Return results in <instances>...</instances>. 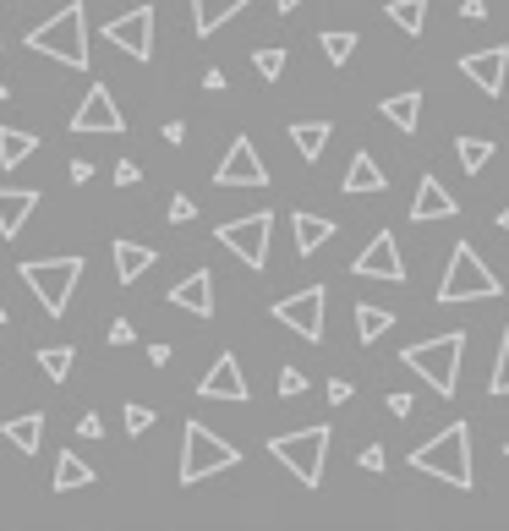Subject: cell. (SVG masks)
I'll list each match as a JSON object with an SVG mask.
<instances>
[{
    "instance_id": "35",
    "label": "cell",
    "mask_w": 509,
    "mask_h": 531,
    "mask_svg": "<svg viewBox=\"0 0 509 531\" xmlns=\"http://www.w3.org/2000/svg\"><path fill=\"white\" fill-rule=\"evenodd\" d=\"M280 395H285V400L307 395V373H302V367H285V373H280Z\"/></svg>"
},
{
    "instance_id": "38",
    "label": "cell",
    "mask_w": 509,
    "mask_h": 531,
    "mask_svg": "<svg viewBox=\"0 0 509 531\" xmlns=\"http://www.w3.org/2000/svg\"><path fill=\"white\" fill-rule=\"evenodd\" d=\"M356 466H362V471H384V466H389L384 444H367V449H362V455H356Z\"/></svg>"
},
{
    "instance_id": "37",
    "label": "cell",
    "mask_w": 509,
    "mask_h": 531,
    "mask_svg": "<svg viewBox=\"0 0 509 531\" xmlns=\"http://www.w3.org/2000/svg\"><path fill=\"white\" fill-rule=\"evenodd\" d=\"M192 214H198V203H192L187 192H176V198H170V225H187Z\"/></svg>"
},
{
    "instance_id": "11",
    "label": "cell",
    "mask_w": 509,
    "mask_h": 531,
    "mask_svg": "<svg viewBox=\"0 0 509 531\" xmlns=\"http://www.w3.org/2000/svg\"><path fill=\"white\" fill-rule=\"evenodd\" d=\"M72 132L77 137H121L126 132V115L115 110V94L104 83H94L88 88V99L77 105V115H72Z\"/></svg>"
},
{
    "instance_id": "1",
    "label": "cell",
    "mask_w": 509,
    "mask_h": 531,
    "mask_svg": "<svg viewBox=\"0 0 509 531\" xmlns=\"http://www.w3.org/2000/svg\"><path fill=\"white\" fill-rule=\"evenodd\" d=\"M411 466L422 471V477L449 482V488H471V482H477V471H471V422H449L438 438L416 444Z\"/></svg>"
},
{
    "instance_id": "51",
    "label": "cell",
    "mask_w": 509,
    "mask_h": 531,
    "mask_svg": "<svg viewBox=\"0 0 509 531\" xmlns=\"http://www.w3.org/2000/svg\"><path fill=\"white\" fill-rule=\"evenodd\" d=\"M0 323H6V307H0Z\"/></svg>"
},
{
    "instance_id": "32",
    "label": "cell",
    "mask_w": 509,
    "mask_h": 531,
    "mask_svg": "<svg viewBox=\"0 0 509 531\" xmlns=\"http://www.w3.org/2000/svg\"><path fill=\"white\" fill-rule=\"evenodd\" d=\"M455 159L466 165V176H477V170H488L493 143H488V137H460V143H455Z\"/></svg>"
},
{
    "instance_id": "9",
    "label": "cell",
    "mask_w": 509,
    "mask_h": 531,
    "mask_svg": "<svg viewBox=\"0 0 509 531\" xmlns=\"http://www.w3.org/2000/svg\"><path fill=\"white\" fill-rule=\"evenodd\" d=\"M323 313H329V291H323V285H307V291L280 296V302H274V318H280L296 340H307V345L323 340Z\"/></svg>"
},
{
    "instance_id": "13",
    "label": "cell",
    "mask_w": 509,
    "mask_h": 531,
    "mask_svg": "<svg viewBox=\"0 0 509 531\" xmlns=\"http://www.w3.org/2000/svg\"><path fill=\"white\" fill-rule=\"evenodd\" d=\"M356 274H362V280H389V285H400V280H406V258H400V241L389 236V230H378V236L367 241L362 252H356Z\"/></svg>"
},
{
    "instance_id": "2",
    "label": "cell",
    "mask_w": 509,
    "mask_h": 531,
    "mask_svg": "<svg viewBox=\"0 0 509 531\" xmlns=\"http://www.w3.org/2000/svg\"><path fill=\"white\" fill-rule=\"evenodd\" d=\"M28 50L33 55H50V61L72 66V72H88V6H83V0L61 6L44 28L28 33Z\"/></svg>"
},
{
    "instance_id": "30",
    "label": "cell",
    "mask_w": 509,
    "mask_h": 531,
    "mask_svg": "<svg viewBox=\"0 0 509 531\" xmlns=\"http://www.w3.org/2000/svg\"><path fill=\"white\" fill-rule=\"evenodd\" d=\"M318 50L329 55L334 66H345V61L356 55V33H351V28H323V33H318Z\"/></svg>"
},
{
    "instance_id": "52",
    "label": "cell",
    "mask_w": 509,
    "mask_h": 531,
    "mask_svg": "<svg viewBox=\"0 0 509 531\" xmlns=\"http://www.w3.org/2000/svg\"><path fill=\"white\" fill-rule=\"evenodd\" d=\"M504 455H509V444H504Z\"/></svg>"
},
{
    "instance_id": "4",
    "label": "cell",
    "mask_w": 509,
    "mask_h": 531,
    "mask_svg": "<svg viewBox=\"0 0 509 531\" xmlns=\"http://www.w3.org/2000/svg\"><path fill=\"white\" fill-rule=\"evenodd\" d=\"M499 274L488 269V263L477 258V247L471 241H455V252H449V269H444V285H438V302L444 307H460V302H488V296H499Z\"/></svg>"
},
{
    "instance_id": "47",
    "label": "cell",
    "mask_w": 509,
    "mask_h": 531,
    "mask_svg": "<svg viewBox=\"0 0 509 531\" xmlns=\"http://www.w3.org/2000/svg\"><path fill=\"white\" fill-rule=\"evenodd\" d=\"M389 411H395V417H411V395H389Z\"/></svg>"
},
{
    "instance_id": "28",
    "label": "cell",
    "mask_w": 509,
    "mask_h": 531,
    "mask_svg": "<svg viewBox=\"0 0 509 531\" xmlns=\"http://www.w3.org/2000/svg\"><path fill=\"white\" fill-rule=\"evenodd\" d=\"M94 482V466L88 460H77L72 449H66L61 460H55V493H72V488H88Z\"/></svg>"
},
{
    "instance_id": "29",
    "label": "cell",
    "mask_w": 509,
    "mask_h": 531,
    "mask_svg": "<svg viewBox=\"0 0 509 531\" xmlns=\"http://www.w3.org/2000/svg\"><path fill=\"white\" fill-rule=\"evenodd\" d=\"M72 362H77L72 345H44L39 351V373L50 378V384H66V378H72Z\"/></svg>"
},
{
    "instance_id": "48",
    "label": "cell",
    "mask_w": 509,
    "mask_h": 531,
    "mask_svg": "<svg viewBox=\"0 0 509 531\" xmlns=\"http://www.w3.org/2000/svg\"><path fill=\"white\" fill-rule=\"evenodd\" d=\"M274 6H280V11H296V6H307V0H274Z\"/></svg>"
},
{
    "instance_id": "17",
    "label": "cell",
    "mask_w": 509,
    "mask_h": 531,
    "mask_svg": "<svg viewBox=\"0 0 509 531\" xmlns=\"http://www.w3.org/2000/svg\"><path fill=\"white\" fill-rule=\"evenodd\" d=\"M170 307H181V313H192V318H214V274L208 269L187 274V280L170 291Z\"/></svg>"
},
{
    "instance_id": "31",
    "label": "cell",
    "mask_w": 509,
    "mask_h": 531,
    "mask_svg": "<svg viewBox=\"0 0 509 531\" xmlns=\"http://www.w3.org/2000/svg\"><path fill=\"white\" fill-rule=\"evenodd\" d=\"M389 22L400 33H422L427 28V0H389Z\"/></svg>"
},
{
    "instance_id": "7",
    "label": "cell",
    "mask_w": 509,
    "mask_h": 531,
    "mask_svg": "<svg viewBox=\"0 0 509 531\" xmlns=\"http://www.w3.org/2000/svg\"><path fill=\"white\" fill-rule=\"evenodd\" d=\"M236 444L230 438H219L214 427H203V422H187V433H181V482H203V477H214V471H230L236 466Z\"/></svg>"
},
{
    "instance_id": "36",
    "label": "cell",
    "mask_w": 509,
    "mask_h": 531,
    "mask_svg": "<svg viewBox=\"0 0 509 531\" xmlns=\"http://www.w3.org/2000/svg\"><path fill=\"white\" fill-rule=\"evenodd\" d=\"M121 422H126V433L137 438V433H148V427H154V411H148V406H126Z\"/></svg>"
},
{
    "instance_id": "19",
    "label": "cell",
    "mask_w": 509,
    "mask_h": 531,
    "mask_svg": "<svg viewBox=\"0 0 509 531\" xmlns=\"http://www.w3.org/2000/svg\"><path fill=\"white\" fill-rule=\"evenodd\" d=\"M110 258H115V285H137L148 269H154L159 252L154 247H137V241H115Z\"/></svg>"
},
{
    "instance_id": "45",
    "label": "cell",
    "mask_w": 509,
    "mask_h": 531,
    "mask_svg": "<svg viewBox=\"0 0 509 531\" xmlns=\"http://www.w3.org/2000/svg\"><path fill=\"white\" fill-rule=\"evenodd\" d=\"M203 88L208 94H225V72H203Z\"/></svg>"
},
{
    "instance_id": "46",
    "label": "cell",
    "mask_w": 509,
    "mask_h": 531,
    "mask_svg": "<svg viewBox=\"0 0 509 531\" xmlns=\"http://www.w3.org/2000/svg\"><path fill=\"white\" fill-rule=\"evenodd\" d=\"M165 143H187V126H181V121H165Z\"/></svg>"
},
{
    "instance_id": "50",
    "label": "cell",
    "mask_w": 509,
    "mask_h": 531,
    "mask_svg": "<svg viewBox=\"0 0 509 531\" xmlns=\"http://www.w3.org/2000/svg\"><path fill=\"white\" fill-rule=\"evenodd\" d=\"M0 105H6V83H0Z\"/></svg>"
},
{
    "instance_id": "39",
    "label": "cell",
    "mask_w": 509,
    "mask_h": 531,
    "mask_svg": "<svg viewBox=\"0 0 509 531\" xmlns=\"http://www.w3.org/2000/svg\"><path fill=\"white\" fill-rule=\"evenodd\" d=\"M351 395H356V384H351V378H329V406H345Z\"/></svg>"
},
{
    "instance_id": "14",
    "label": "cell",
    "mask_w": 509,
    "mask_h": 531,
    "mask_svg": "<svg viewBox=\"0 0 509 531\" xmlns=\"http://www.w3.org/2000/svg\"><path fill=\"white\" fill-rule=\"evenodd\" d=\"M198 395H203V400H230V406H247L252 389H247V378H241V362H236V356L225 351L214 367H208V378H198Z\"/></svg>"
},
{
    "instance_id": "43",
    "label": "cell",
    "mask_w": 509,
    "mask_h": 531,
    "mask_svg": "<svg viewBox=\"0 0 509 531\" xmlns=\"http://www.w3.org/2000/svg\"><path fill=\"white\" fill-rule=\"evenodd\" d=\"M72 181H77V187H88V181H94V165H88V159H77V165H72Z\"/></svg>"
},
{
    "instance_id": "5",
    "label": "cell",
    "mask_w": 509,
    "mask_h": 531,
    "mask_svg": "<svg viewBox=\"0 0 509 531\" xmlns=\"http://www.w3.org/2000/svg\"><path fill=\"white\" fill-rule=\"evenodd\" d=\"M83 269H88V263L72 252V258H33V263H22L17 274H22V285L39 296L44 313L61 318L66 307H72V291H77V280H83Z\"/></svg>"
},
{
    "instance_id": "34",
    "label": "cell",
    "mask_w": 509,
    "mask_h": 531,
    "mask_svg": "<svg viewBox=\"0 0 509 531\" xmlns=\"http://www.w3.org/2000/svg\"><path fill=\"white\" fill-rule=\"evenodd\" d=\"M252 66H258L263 83H274V77L285 72V50H258V55H252Z\"/></svg>"
},
{
    "instance_id": "12",
    "label": "cell",
    "mask_w": 509,
    "mask_h": 531,
    "mask_svg": "<svg viewBox=\"0 0 509 531\" xmlns=\"http://www.w3.org/2000/svg\"><path fill=\"white\" fill-rule=\"evenodd\" d=\"M214 181L219 187H269V165H263V154L247 137H236V143L225 148V159H219Z\"/></svg>"
},
{
    "instance_id": "33",
    "label": "cell",
    "mask_w": 509,
    "mask_h": 531,
    "mask_svg": "<svg viewBox=\"0 0 509 531\" xmlns=\"http://www.w3.org/2000/svg\"><path fill=\"white\" fill-rule=\"evenodd\" d=\"M488 395H509V329H504V340H499V362H493Z\"/></svg>"
},
{
    "instance_id": "6",
    "label": "cell",
    "mask_w": 509,
    "mask_h": 531,
    "mask_svg": "<svg viewBox=\"0 0 509 531\" xmlns=\"http://www.w3.org/2000/svg\"><path fill=\"white\" fill-rule=\"evenodd\" d=\"M269 455L280 460L302 488H318V482H323V455H329V427L312 422V427H302V433L269 438Z\"/></svg>"
},
{
    "instance_id": "24",
    "label": "cell",
    "mask_w": 509,
    "mask_h": 531,
    "mask_svg": "<svg viewBox=\"0 0 509 531\" xmlns=\"http://www.w3.org/2000/svg\"><path fill=\"white\" fill-rule=\"evenodd\" d=\"M6 444H11V449H22V455H39V444H44V411L11 417V422H6Z\"/></svg>"
},
{
    "instance_id": "16",
    "label": "cell",
    "mask_w": 509,
    "mask_h": 531,
    "mask_svg": "<svg viewBox=\"0 0 509 531\" xmlns=\"http://www.w3.org/2000/svg\"><path fill=\"white\" fill-rule=\"evenodd\" d=\"M460 214V203L449 198V187L438 176H422L416 181V198H411V219L416 225H427V219H455Z\"/></svg>"
},
{
    "instance_id": "21",
    "label": "cell",
    "mask_w": 509,
    "mask_h": 531,
    "mask_svg": "<svg viewBox=\"0 0 509 531\" xmlns=\"http://www.w3.org/2000/svg\"><path fill=\"white\" fill-rule=\"evenodd\" d=\"M39 209V192H22V187H0V236H17L28 225V214Z\"/></svg>"
},
{
    "instance_id": "44",
    "label": "cell",
    "mask_w": 509,
    "mask_h": 531,
    "mask_svg": "<svg viewBox=\"0 0 509 531\" xmlns=\"http://www.w3.org/2000/svg\"><path fill=\"white\" fill-rule=\"evenodd\" d=\"M460 11H466L471 22H482V17H488V0H466V6H460Z\"/></svg>"
},
{
    "instance_id": "3",
    "label": "cell",
    "mask_w": 509,
    "mask_h": 531,
    "mask_svg": "<svg viewBox=\"0 0 509 531\" xmlns=\"http://www.w3.org/2000/svg\"><path fill=\"white\" fill-rule=\"evenodd\" d=\"M460 356H466V334H433V340H422V345H406L400 362H406L416 378H427L433 395L449 400L460 389Z\"/></svg>"
},
{
    "instance_id": "10",
    "label": "cell",
    "mask_w": 509,
    "mask_h": 531,
    "mask_svg": "<svg viewBox=\"0 0 509 531\" xmlns=\"http://www.w3.org/2000/svg\"><path fill=\"white\" fill-rule=\"evenodd\" d=\"M104 39L121 55H132V61H148V55H154V11L132 6V11H121V17H110L104 22Z\"/></svg>"
},
{
    "instance_id": "18",
    "label": "cell",
    "mask_w": 509,
    "mask_h": 531,
    "mask_svg": "<svg viewBox=\"0 0 509 531\" xmlns=\"http://www.w3.org/2000/svg\"><path fill=\"white\" fill-rule=\"evenodd\" d=\"M384 187H389V176L378 170V159L367 154V148H362V154H351V165H345V181H340L345 198H362V192H384Z\"/></svg>"
},
{
    "instance_id": "26",
    "label": "cell",
    "mask_w": 509,
    "mask_h": 531,
    "mask_svg": "<svg viewBox=\"0 0 509 531\" xmlns=\"http://www.w3.org/2000/svg\"><path fill=\"white\" fill-rule=\"evenodd\" d=\"M28 154H39V137H33V132H17V126H0V165L17 170Z\"/></svg>"
},
{
    "instance_id": "53",
    "label": "cell",
    "mask_w": 509,
    "mask_h": 531,
    "mask_svg": "<svg viewBox=\"0 0 509 531\" xmlns=\"http://www.w3.org/2000/svg\"><path fill=\"white\" fill-rule=\"evenodd\" d=\"M0 44H6V39H0Z\"/></svg>"
},
{
    "instance_id": "23",
    "label": "cell",
    "mask_w": 509,
    "mask_h": 531,
    "mask_svg": "<svg viewBox=\"0 0 509 531\" xmlns=\"http://www.w3.org/2000/svg\"><path fill=\"white\" fill-rule=\"evenodd\" d=\"M329 137H334V121H291V143H296V154L307 159H323V148H329Z\"/></svg>"
},
{
    "instance_id": "15",
    "label": "cell",
    "mask_w": 509,
    "mask_h": 531,
    "mask_svg": "<svg viewBox=\"0 0 509 531\" xmlns=\"http://www.w3.org/2000/svg\"><path fill=\"white\" fill-rule=\"evenodd\" d=\"M460 72H466L488 99H499V94H504V72H509V50H504V44L477 50V55H466V61H460Z\"/></svg>"
},
{
    "instance_id": "41",
    "label": "cell",
    "mask_w": 509,
    "mask_h": 531,
    "mask_svg": "<svg viewBox=\"0 0 509 531\" xmlns=\"http://www.w3.org/2000/svg\"><path fill=\"white\" fill-rule=\"evenodd\" d=\"M137 176H143V170H137L132 159H121V165H115V187H137Z\"/></svg>"
},
{
    "instance_id": "42",
    "label": "cell",
    "mask_w": 509,
    "mask_h": 531,
    "mask_svg": "<svg viewBox=\"0 0 509 531\" xmlns=\"http://www.w3.org/2000/svg\"><path fill=\"white\" fill-rule=\"evenodd\" d=\"M77 433H83V438H104V417H94V411H88V417L77 422Z\"/></svg>"
},
{
    "instance_id": "49",
    "label": "cell",
    "mask_w": 509,
    "mask_h": 531,
    "mask_svg": "<svg viewBox=\"0 0 509 531\" xmlns=\"http://www.w3.org/2000/svg\"><path fill=\"white\" fill-rule=\"evenodd\" d=\"M499 230H504V236H509V203H504V209H499Z\"/></svg>"
},
{
    "instance_id": "27",
    "label": "cell",
    "mask_w": 509,
    "mask_h": 531,
    "mask_svg": "<svg viewBox=\"0 0 509 531\" xmlns=\"http://www.w3.org/2000/svg\"><path fill=\"white\" fill-rule=\"evenodd\" d=\"M389 329H395V313H384V307H373V302H362V307H356V340L378 345Z\"/></svg>"
},
{
    "instance_id": "22",
    "label": "cell",
    "mask_w": 509,
    "mask_h": 531,
    "mask_svg": "<svg viewBox=\"0 0 509 531\" xmlns=\"http://www.w3.org/2000/svg\"><path fill=\"white\" fill-rule=\"evenodd\" d=\"M247 6H252V0H192V28L208 39V33H219L236 11H247Z\"/></svg>"
},
{
    "instance_id": "40",
    "label": "cell",
    "mask_w": 509,
    "mask_h": 531,
    "mask_svg": "<svg viewBox=\"0 0 509 531\" xmlns=\"http://www.w3.org/2000/svg\"><path fill=\"white\" fill-rule=\"evenodd\" d=\"M104 340H110V345H132V340H137V329H132V323H126V318H115Z\"/></svg>"
},
{
    "instance_id": "20",
    "label": "cell",
    "mask_w": 509,
    "mask_h": 531,
    "mask_svg": "<svg viewBox=\"0 0 509 531\" xmlns=\"http://www.w3.org/2000/svg\"><path fill=\"white\" fill-rule=\"evenodd\" d=\"M291 236H296V252L312 258L323 241H334V219H323V214H312V209H296L291 214Z\"/></svg>"
},
{
    "instance_id": "25",
    "label": "cell",
    "mask_w": 509,
    "mask_h": 531,
    "mask_svg": "<svg viewBox=\"0 0 509 531\" xmlns=\"http://www.w3.org/2000/svg\"><path fill=\"white\" fill-rule=\"evenodd\" d=\"M378 115H389V121L400 126V132H416V126H422V94H395V99H384V105H378Z\"/></svg>"
},
{
    "instance_id": "8",
    "label": "cell",
    "mask_w": 509,
    "mask_h": 531,
    "mask_svg": "<svg viewBox=\"0 0 509 531\" xmlns=\"http://www.w3.org/2000/svg\"><path fill=\"white\" fill-rule=\"evenodd\" d=\"M269 236H274V214L269 209H258V214H247V219H225V225L214 230L219 247L236 252L247 269H263V263H269Z\"/></svg>"
}]
</instances>
